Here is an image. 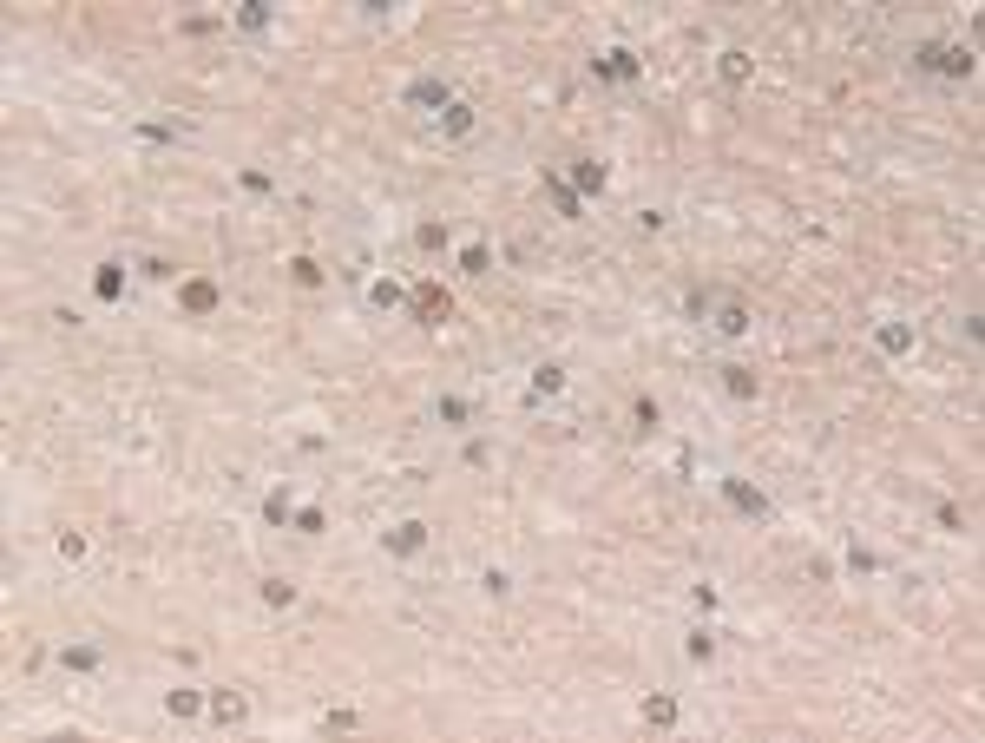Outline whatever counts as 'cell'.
Wrapping results in <instances>:
<instances>
[{"instance_id": "1", "label": "cell", "mask_w": 985, "mask_h": 743, "mask_svg": "<svg viewBox=\"0 0 985 743\" xmlns=\"http://www.w3.org/2000/svg\"><path fill=\"white\" fill-rule=\"evenodd\" d=\"M913 66L920 73H940V79H972L979 73V53L966 40H926V46H913Z\"/></svg>"}, {"instance_id": "2", "label": "cell", "mask_w": 985, "mask_h": 743, "mask_svg": "<svg viewBox=\"0 0 985 743\" xmlns=\"http://www.w3.org/2000/svg\"><path fill=\"white\" fill-rule=\"evenodd\" d=\"M690 310L696 316H710L716 322V336H749V302H736V296H690Z\"/></svg>"}, {"instance_id": "3", "label": "cell", "mask_w": 985, "mask_h": 743, "mask_svg": "<svg viewBox=\"0 0 985 743\" xmlns=\"http://www.w3.org/2000/svg\"><path fill=\"white\" fill-rule=\"evenodd\" d=\"M447 316H454V296H447L440 283H420V290H414V322H420V329H440Z\"/></svg>"}, {"instance_id": "4", "label": "cell", "mask_w": 985, "mask_h": 743, "mask_svg": "<svg viewBox=\"0 0 985 743\" xmlns=\"http://www.w3.org/2000/svg\"><path fill=\"white\" fill-rule=\"evenodd\" d=\"M716 487H723V500H729V507H736L743 520H769V500H763V493H755L749 480H736V474H723Z\"/></svg>"}, {"instance_id": "5", "label": "cell", "mask_w": 985, "mask_h": 743, "mask_svg": "<svg viewBox=\"0 0 985 743\" xmlns=\"http://www.w3.org/2000/svg\"><path fill=\"white\" fill-rule=\"evenodd\" d=\"M591 79H637V53H625V46H611V53H598V60H591Z\"/></svg>"}, {"instance_id": "6", "label": "cell", "mask_w": 985, "mask_h": 743, "mask_svg": "<svg viewBox=\"0 0 985 743\" xmlns=\"http://www.w3.org/2000/svg\"><path fill=\"white\" fill-rule=\"evenodd\" d=\"M408 105H420V113H434V119H440L447 105H454V93H447L440 79H414V86H408Z\"/></svg>"}, {"instance_id": "7", "label": "cell", "mask_w": 985, "mask_h": 743, "mask_svg": "<svg viewBox=\"0 0 985 743\" xmlns=\"http://www.w3.org/2000/svg\"><path fill=\"white\" fill-rule=\"evenodd\" d=\"M420 546H428V527H420V520H401V527L388 533V553H394V560H414Z\"/></svg>"}, {"instance_id": "8", "label": "cell", "mask_w": 985, "mask_h": 743, "mask_svg": "<svg viewBox=\"0 0 985 743\" xmlns=\"http://www.w3.org/2000/svg\"><path fill=\"white\" fill-rule=\"evenodd\" d=\"M178 302H184L191 316H211V310H217V283H211V277H191V283L178 290Z\"/></svg>"}, {"instance_id": "9", "label": "cell", "mask_w": 985, "mask_h": 743, "mask_svg": "<svg viewBox=\"0 0 985 743\" xmlns=\"http://www.w3.org/2000/svg\"><path fill=\"white\" fill-rule=\"evenodd\" d=\"M637 718L651 724V730H670V724H677V698H664V691H651V698H644V710H637Z\"/></svg>"}, {"instance_id": "10", "label": "cell", "mask_w": 985, "mask_h": 743, "mask_svg": "<svg viewBox=\"0 0 985 743\" xmlns=\"http://www.w3.org/2000/svg\"><path fill=\"white\" fill-rule=\"evenodd\" d=\"M572 191L598 198V191H605V164H598V158H572Z\"/></svg>"}, {"instance_id": "11", "label": "cell", "mask_w": 985, "mask_h": 743, "mask_svg": "<svg viewBox=\"0 0 985 743\" xmlns=\"http://www.w3.org/2000/svg\"><path fill=\"white\" fill-rule=\"evenodd\" d=\"M211 718H217V724H243L250 704H243L237 691H211Z\"/></svg>"}, {"instance_id": "12", "label": "cell", "mask_w": 985, "mask_h": 743, "mask_svg": "<svg viewBox=\"0 0 985 743\" xmlns=\"http://www.w3.org/2000/svg\"><path fill=\"white\" fill-rule=\"evenodd\" d=\"M546 191H552V204H558V217H578V211H585V198H578V191H572L566 178H558V172H546Z\"/></svg>"}, {"instance_id": "13", "label": "cell", "mask_w": 985, "mask_h": 743, "mask_svg": "<svg viewBox=\"0 0 985 743\" xmlns=\"http://www.w3.org/2000/svg\"><path fill=\"white\" fill-rule=\"evenodd\" d=\"M93 296H99V302H119V296H125V270H119V263H99Z\"/></svg>"}, {"instance_id": "14", "label": "cell", "mask_w": 985, "mask_h": 743, "mask_svg": "<svg viewBox=\"0 0 985 743\" xmlns=\"http://www.w3.org/2000/svg\"><path fill=\"white\" fill-rule=\"evenodd\" d=\"M270 20H276V14H270V0H237V26H243V34H263Z\"/></svg>"}, {"instance_id": "15", "label": "cell", "mask_w": 985, "mask_h": 743, "mask_svg": "<svg viewBox=\"0 0 985 743\" xmlns=\"http://www.w3.org/2000/svg\"><path fill=\"white\" fill-rule=\"evenodd\" d=\"M716 66H723V79H729V86H743V79L755 73V60H749L743 46H723V60H716Z\"/></svg>"}, {"instance_id": "16", "label": "cell", "mask_w": 985, "mask_h": 743, "mask_svg": "<svg viewBox=\"0 0 985 743\" xmlns=\"http://www.w3.org/2000/svg\"><path fill=\"white\" fill-rule=\"evenodd\" d=\"M440 132H447V139H467V132H473V105H467V99H454V105L440 113Z\"/></svg>"}, {"instance_id": "17", "label": "cell", "mask_w": 985, "mask_h": 743, "mask_svg": "<svg viewBox=\"0 0 985 743\" xmlns=\"http://www.w3.org/2000/svg\"><path fill=\"white\" fill-rule=\"evenodd\" d=\"M197 710H204V698H197V691H184V684H178V691H164V718L184 724V718H197Z\"/></svg>"}, {"instance_id": "18", "label": "cell", "mask_w": 985, "mask_h": 743, "mask_svg": "<svg viewBox=\"0 0 985 743\" xmlns=\"http://www.w3.org/2000/svg\"><path fill=\"white\" fill-rule=\"evenodd\" d=\"M558 389H566V369H558V362H539V369H532V395H558Z\"/></svg>"}, {"instance_id": "19", "label": "cell", "mask_w": 985, "mask_h": 743, "mask_svg": "<svg viewBox=\"0 0 985 743\" xmlns=\"http://www.w3.org/2000/svg\"><path fill=\"white\" fill-rule=\"evenodd\" d=\"M60 665H66V671H99V645H66Z\"/></svg>"}, {"instance_id": "20", "label": "cell", "mask_w": 985, "mask_h": 743, "mask_svg": "<svg viewBox=\"0 0 985 743\" xmlns=\"http://www.w3.org/2000/svg\"><path fill=\"white\" fill-rule=\"evenodd\" d=\"M723 389L736 401H755V369H723Z\"/></svg>"}, {"instance_id": "21", "label": "cell", "mask_w": 985, "mask_h": 743, "mask_svg": "<svg viewBox=\"0 0 985 743\" xmlns=\"http://www.w3.org/2000/svg\"><path fill=\"white\" fill-rule=\"evenodd\" d=\"M684 651L696 658V665H710V658H716V631H710V625H696V631H690V645H684Z\"/></svg>"}, {"instance_id": "22", "label": "cell", "mask_w": 985, "mask_h": 743, "mask_svg": "<svg viewBox=\"0 0 985 743\" xmlns=\"http://www.w3.org/2000/svg\"><path fill=\"white\" fill-rule=\"evenodd\" d=\"M460 270H467V277H487V270H493V251H487V243H467V251H460Z\"/></svg>"}, {"instance_id": "23", "label": "cell", "mask_w": 985, "mask_h": 743, "mask_svg": "<svg viewBox=\"0 0 985 743\" xmlns=\"http://www.w3.org/2000/svg\"><path fill=\"white\" fill-rule=\"evenodd\" d=\"M881 349H887V355H907V349H913V329H907V322H887V329H881Z\"/></svg>"}, {"instance_id": "24", "label": "cell", "mask_w": 985, "mask_h": 743, "mask_svg": "<svg viewBox=\"0 0 985 743\" xmlns=\"http://www.w3.org/2000/svg\"><path fill=\"white\" fill-rule=\"evenodd\" d=\"M263 520H270V527H290V520H296L290 493H270V500H263Z\"/></svg>"}, {"instance_id": "25", "label": "cell", "mask_w": 985, "mask_h": 743, "mask_svg": "<svg viewBox=\"0 0 985 743\" xmlns=\"http://www.w3.org/2000/svg\"><path fill=\"white\" fill-rule=\"evenodd\" d=\"M290 277H296L302 290H316V283H322V263H316V257H290Z\"/></svg>"}, {"instance_id": "26", "label": "cell", "mask_w": 985, "mask_h": 743, "mask_svg": "<svg viewBox=\"0 0 985 743\" xmlns=\"http://www.w3.org/2000/svg\"><path fill=\"white\" fill-rule=\"evenodd\" d=\"M263 605H296V586L290 580H263Z\"/></svg>"}, {"instance_id": "27", "label": "cell", "mask_w": 985, "mask_h": 743, "mask_svg": "<svg viewBox=\"0 0 985 743\" xmlns=\"http://www.w3.org/2000/svg\"><path fill=\"white\" fill-rule=\"evenodd\" d=\"M60 560H66V566L86 560V533H60Z\"/></svg>"}, {"instance_id": "28", "label": "cell", "mask_w": 985, "mask_h": 743, "mask_svg": "<svg viewBox=\"0 0 985 743\" xmlns=\"http://www.w3.org/2000/svg\"><path fill=\"white\" fill-rule=\"evenodd\" d=\"M290 527H296V533H322V513H316V507H296Z\"/></svg>"}, {"instance_id": "29", "label": "cell", "mask_w": 985, "mask_h": 743, "mask_svg": "<svg viewBox=\"0 0 985 743\" xmlns=\"http://www.w3.org/2000/svg\"><path fill=\"white\" fill-rule=\"evenodd\" d=\"M414 243H420V251H440V243H447V231H440V224H420V231H414Z\"/></svg>"}, {"instance_id": "30", "label": "cell", "mask_w": 985, "mask_h": 743, "mask_svg": "<svg viewBox=\"0 0 985 743\" xmlns=\"http://www.w3.org/2000/svg\"><path fill=\"white\" fill-rule=\"evenodd\" d=\"M467 415H473V408H467V401H454V395H447V401H440V421H454V428H460Z\"/></svg>"}, {"instance_id": "31", "label": "cell", "mask_w": 985, "mask_h": 743, "mask_svg": "<svg viewBox=\"0 0 985 743\" xmlns=\"http://www.w3.org/2000/svg\"><path fill=\"white\" fill-rule=\"evenodd\" d=\"M631 415H637V428H644V434H651V428L664 421V415H657V401H637V408H631Z\"/></svg>"}, {"instance_id": "32", "label": "cell", "mask_w": 985, "mask_h": 743, "mask_svg": "<svg viewBox=\"0 0 985 743\" xmlns=\"http://www.w3.org/2000/svg\"><path fill=\"white\" fill-rule=\"evenodd\" d=\"M369 296H375V310H394V302H401V290H394V283H375Z\"/></svg>"}]
</instances>
